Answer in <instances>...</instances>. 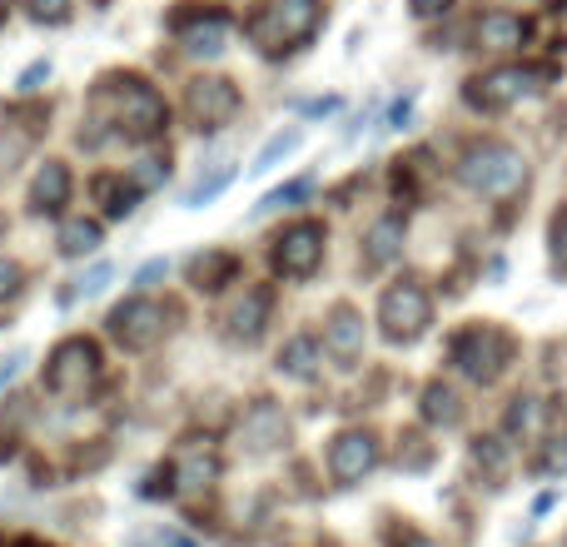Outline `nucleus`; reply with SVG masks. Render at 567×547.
<instances>
[{
  "label": "nucleus",
  "instance_id": "nucleus-1",
  "mask_svg": "<svg viewBox=\"0 0 567 547\" xmlns=\"http://www.w3.org/2000/svg\"><path fill=\"white\" fill-rule=\"evenodd\" d=\"M458 179L468 189H478V195H493V199H508L513 189L528 179V165H523V155L513 145H503V140H483V145H468L458 159Z\"/></svg>",
  "mask_w": 567,
  "mask_h": 547
},
{
  "label": "nucleus",
  "instance_id": "nucleus-2",
  "mask_svg": "<svg viewBox=\"0 0 567 547\" xmlns=\"http://www.w3.org/2000/svg\"><path fill=\"white\" fill-rule=\"evenodd\" d=\"M323 6L319 0H269L259 16H249V40H255L265 55H279L289 45H303V40L319 30Z\"/></svg>",
  "mask_w": 567,
  "mask_h": 547
},
{
  "label": "nucleus",
  "instance_id": "nucleus-3",
  "mask_svg": "<svg viewBox=\"0 0 567 547\" xmlns=\"http://www.w3.org/2000/svg\"><path fill=\"white\" fill-rule=\"evenodd\" d=\"M105 95L115 100V130L125 140H155V135H165L169 105L159 100L155 85H145L140 75H125V80H110Z\"/></svg>",
  "mask_w": 567,
  "mask_h": 547
},
{
  "label": "nucleus",
  "instance_id": "nucleus-4",
  "mask_svg": "<svg viewBox=\"0 0 567 547\" xmlns=\"http://www.w3.org/2000/svg\"><path fill=\"white\" fill-rule=\"evenodd\" d=\"M449 359H453V369L468 373L473 383H493L503 369H508L513 339L503 329H493V323H473V329H463L458 339H453Z\"/></svg>",
  "mask_w": 567,
  "mask_h": 547
},
{
  "label": "nucleus",
  "instance_id": "nucleus-5",
  "mask_svg": "<svg viewBox=\"0 0 567 547\" xmlns=\"http://www.w3.org/2000/svg\"><path fill=\"white\" fill-rule=\"evenodd\" d=\"M379 323H383V339L389 343H413L433 323L429 289H423L419 279L393 283V289L383 293V303H379Z\"/></svg>",
  "mask_w": 567,
  "mask_h": 547
},
{
  "label": "nucleus",
  "instance_id": "nucleus-6",
  "mask_svg": "<svg viewBox=\"0 0 567 547\" xmlns=\"http://www.w3.org/2000/svg\"><path fill=\"white\" fill-rule=\"evenodd\" d=\"M100 373V349L90 339H65L45 359V389L55 399H85V389Z\"/></svg>",
  "mask_w": 567,
  "mask_h": 547
},
{
  "label": "nucleus",
  "instance_id": "nucleus-7",
  "mask_svg": "<svg viewBox=\"0 0 567 547\" xmlns=\"http://www.w3.org/2000/svg\"><path fill=\"white\" fill-rule=\"evenodd\" d=\"M159 333H165V309H159L155 299H145V293L125 299L115 313H110V339H115L120 349H130V353L155 349Z\"/></svg>",
  "mask_w": 567,
  "mask_h": 547
},
{
  "label": "nucleus",
  "instance_id": "nucleus-8",
  "mask_svg": "<svg viewBox=\"0 0 567 547\" xmlns=\"http://www.w3.org/2000/svg\"><path fill=\"white\" fill-rule=\"evenodd\" d=\"M185 110H189V120H195V130H225L229 120L239 115V90H235V80H225V75H205V80H195V85L185 90Z\"/></svg>",
  "mask_w": 567,
  "mask_h": 547
},
{
  "label": "nucleus",
  "instance_id": "nucleus-9",
  "mask_svg": "<svg viewBox=\"0 0 567 547\" xmlns=\"http://www.w3.org/2000/svg\"><path fill=\"white\" fill-rule=\"evenodd\" d=\"M319 259H323V225H313V219L284 229L275 239V269L284 279H309L319 269Z\"/></svg>",
  "mask_w": 567,
  "mask_h": 547
},
{
  "label": "nucleus",
  "instance_id": "nucleus-10",
  "mask_svg": "<svg viewBox=\"0 0 567 547\" xmlns=\"http://www.w3.org/2000/svg\"><path fill=\"white\" fill-rule=\"evenodd\" d=\"M528 90H538V85H533V70L503 65V70H493V75L473 80V85H468V105L473 110H508V105H518Z\"/></svg>",
  "mask_w": 567,
  "mask_h": 547
},
{
  "label": "nucleus",
  "instance_id": "nucleus-11",
  "mask_svg": "<svg viewBox=\"0 0 567 547\" xmlns=\"http://www.w3.org/2000/svg\"><path fill=\"white\" fill-rule=\"evenodd\" d=\"M373 463H379V438H373V433L349 429V433H339V438H333L329 473L339 483H359L363 473H373Z\"/></svg>",
  "mask_w": 567,
  "mask_h": 547
},
{
  "label": "nucleus",
  "instance_id": "nucleus-12",
  "mask_svg": "<svg viewBox=\"0 0 567 547\" xmlns=\"http://www.w3.org/2000/svg\"><path fill=\"white\" fill-rule=\"evenodd\" d=\"M284 433H289V423H284V409H275V403L259 399L255 409L239 419V448L249 453H275L284 443Z\"/></svg>",
  "mask_w": 567,
  "mask_h": 547
},
{
  "label": "nucleus",
  "instance_id": "nucleus-13",
  "mask_svg": "<svg viewBox=\"0 0 567 547\" xmlns=\"http://www.w3.org/2000/svg\"><path fill=\"white\" fill-rule=\"evenodd\" d=\"M169 473H175V483L185 493H205L209 483L219 478V458H215V448H209V443H185Z\"/></svg>",
  "mask_w": 567,
  "mask_h": 547
},
{
  "label": "nucleus",
  "instance_id": "nucleus-14",
  "mask_svg": "<svg viewBox=\"0 0 567 547\" xmlns=\"http://www.w3.org/2000/svg\"><path fill=\"white\" fill-rule=\"evenodd\" d=\"M65 199H70V169L60 159H45L35 169V179H30V209L35 215H60Z\"/></svg>",
  "mask_w": 567,
  "mask_h": 547
},
{
  "label": "nucleus",
  "instance_id": "nucleus-15",
  "mask_svg": "<svg viewBox=\"0 0 567 547\" xmlns=\"http://www.w3.org/2000/svg\"><path fill=\"white\" fill-rule=\"evenodd\" d=\"M323 349L343 363H353L363 353V319L349 309V303H339V309L329 313V323H323Z\"/></svg>",
  "mask_w": 567,
  "mask_h": 547
},
{
  "label": "nucleus",
  "instance_id": "nucleus-16",
  "mask_svg": "<svg viewBox=\"0 0 567 547\" xmlns=\"http://www.w3.org/2000/svg\"><path fill=\"white\" fill-rule=\"evenodd\" d=\"M473 35H478L483 50H518L528 25H523V16H513V10H488V16L473 25Z\"/></svg>",
  "mask_w": 567,
  "mask_h": 547
},
{
  "label": "nucleus",
  "instance_id": "nucleus-17",
  "mask_svg": "<svg viewBox=\"0 0 567 547\" xmlns=\"http://www.w3.org/2000/svg\"><path fill=\"white\" fill-rule=\"evenodd\" d=\"M269 289L259 283V289H249L245 299H239V309L229 313V329H235V339H245V343H255L259 333H265V323H269Z\"/></svg>",
  "mask_w": 567,
  "mask_h": 547
},
{
  "label": "nucleus",
  "instance_id": "nucleus-18",
  "mask_svg": "<svg viewBox=\"0 0 567 547\" xmlns=\"http://www.w3.org/2000/svg\"><path fill=\"white\" fill-rule=\"evenodd\" d=\"M239 274V259L235 255H225V249H209V255H195L189 259V279H195V289L199 293H215V289H225L229 279Z\"/></svg>",
  "mask_w": 567,
  "mask_h": 547
},
{
  "label": "nucleus",
  "instance_id": "nucleus-19",
  "mask_svg": "<svg viewBox=\"0 0 567 547\" xmlns=\"http://www.w3.org/2000/svg\"><path fill=\"white\" fill-rule=\"evenodd\" d=\"M175 30H179V40H185L189 55H219V50H225V40H229V20L225 16H209V20H199V25L175 20Z\"/></svg>",
  "mask_w": 567,
  "mask_h": 547
},
{
  "label": "nucleus",
  "instance_id": "nucleus-20",
  "mask_svg": "<svg viewBox=\"0 0 567 547\" xmlns=\"http://www.w3.org/2000/svg\"><path fill=\"white\" fill-rule=\"evenodd\" d=\"M363 245H369L363 255H369V265H373V269L393 265V259L403 255V219H393V215H389V219H379V225L369 229V239H363Z\"/></svg>",
  "mask_w": 567,
  "mask_h": 547
},
{
  "label": "nucleus",
  "instance_id": "nucleus-21",
  "mask_svg": "<svg viewBox=\"0 0 567 547\" xmlns=\"http://www.w3.org/2000/svg\"><path fill=\"white\" fill-rule=\"evenodd\" d=\"M90 189H95V199L105 205V215H110V219H125L130 209H135V199H140V189L130 185L125 175H100Z\"/></svg>",
  "mask_w": 567,
  "mask_h": 547
},
{
  "label": "nucleus",
  "instance_id": "nucleus-22",
  "mask_svg": "<svg viewBox=\"0 0 567 547\" xmlns=\"http://www.w3.org/2000/svg\"><path fill=\"white\" fill-rule=\"evenodd\" d=\"M423 419L439 423V429H453V423L463 419V399L449 383H429V389H423Z\"/></svg>",
  "mask_w": 567,
  "mask_h": 547
},
{
  "label": "nucleus",
  "instance_id": "nucleus-23",
  "mask_svg": "<svg viewBox=\"0 0 567 547\" xmlns=\"http://www.w3.org/2000/svg\"><path fill=\"white\" fill-rule=\"evenodd\" d=\"M313 369H319V339H289L279 349V373H289V379H313Z\"/></svg>",
  "mask_w": 567,
  "mask_h": 547
},
{
  "label": "nucleus",
  "instance_id": "nucleus-24",
  "mask_svg": "<svg viewBox=\"0 0 567 547\" xmlns=\"http://www.w3.org/2000/svg\"><path fill=\"white\" fill-rule=\"evenodd\" d=\"M90 249H100V225L95 219H65V225H60V255L85 259Z\"/></svg>",
  "mask_w": 567,
  "mask_h": 547
},
{
  "label": "nucleus",
  "instance_id": "nucleus-25",
  "mask_svg": "<svg viewBox=\"0 0 567 547\" xmlns=\"http://www.w3.org/2000/svg\"><path fill=\"white\" fill-rule=\"evenodd\" d=\"M543 423H548V403L543 399H518L508 409V433L513 438H538Z\"/></svg>",
  "mask_w": 567,
  "mask_h": 547
},
{
  "label": "nucleus",
  "instance_id": "nucleus-26",
  "mask_svg": "<svg viewBox=\"0 0 567 547\" xmlns=\"http://www.w3.org/2000/svg\"><path fill=\"white\" fill-rule=\"evenodd\" d=\"M299 145H303V130H299V125L279 130V135L269 140V145H265V149H259V155H255V165H249V169H255V175H269V169H275L279 159H289V155H293V149H299Z\"/></svg>",
  "mask_w": 567,
  "mask_h": 547
},
{
  "label": "nucleus",
  "instance_id": "nucleus-27",
  "mask_svg": "<svg viewBox=\"0 0 567 547\" xmlns=\"http://www.w3.org/2000/svg\"><path fill=\"white\" fill-rule=\"evenodd\" d=\"M235 175H239L235 165H219L215 175H199V179H195V189H189V195H185V205H189V209L209 205V199H215L219 189H229V179H235Z\"/></svg>",
  "mask_w": 567,
  "mask_h": 547
},
{
  "label": "nucleus",
  "instance_id": "nucleus-28",
  "mask_svg": "<svg viewBox=\"0 0 567 547\" xmlns=\"http://www.w3.org/2000/svg\"><path fill=\"white\" fill-rule=\"evenodd\" d=\"M165 175H169V169H165V159H135V165L125 169V179L140 189V195H150V189H155V185H165Z\"/></svg>",
  "mask_w": 567,
  "mask_h": 547
},
{
  "label": "nucleus",
  "instance_id": "nucleus-29",
  "mask_svg": "<svg viewBox=\"0 0 567 547\" xmlns=\"http://www.w3.org/2000/svg\"><path fill=\"white\" fill-rule=\"evenodd\" d=\"M110 279H115V269H110L105 259H100V265H90V274H80V279H75V289L65 293V303H70V299H80V293H85V299H95V293H105V283H110Z\"/></svg>",
  "mask_w": 567,
  "mask_h": 547
},
{
  "label": "nucleus",
  "instance_id": "nucleus-30",
  "mask_svg": "<svg viewBox=\"0 0 567 547\" xmlns=\"http://www.w3.org/2000/svg\"><path fill=\"white\" fill-rule=\"evenodd\" d=\"M309 195V179H293V185H284V189H275V195H265L255 205V219H265V215H275V209H284V205H293V199H303Z\"/></svg>",
  "mask_w": 567,
  "mask_h": 547
},
{
  "label": "nucleus",
  "instance_id": "nucleus-31",
  "mask_svg": "<svg viewBox=\"0 0 567 547\" xmlns=\"http://www.w3.org/2000/svg\"><path fill=\"white\" fill-rule=\"evenodd\" d=\"M30 16L40 25H65L70 20V0H30Z\"/></svg>",
  "mask_w": 567,
  "mask_h": 547
},
{
  "label": "nucleus",
  "instance_id": "nucleus-32",
  "mask_svg": "<svg viewBox=\"0 0 567 547\" xmlns=\"http://www.w3.org/2000/svg\"><path fill=\"white\" fill-rule=\"evenodd\" d=\"M45 80H50V60H35V65H25V70H20L16 90H20V95H35V90L45 85Z\"/></svg>",
  "mask_w": 567,
  "mask_h": 547
},
{
  "label": "nucleus",
  "instance_id": "nucleus-33",
  "mask_svg": "<svg viewBox=\"0 0 567 547\" xmlns=\"http://www.w3.org/2000/svg\"><path fill=\"white\" fill-rule=\"evenodd\" d=\"M543 473H567V438H553L543 453Z\"/></svg>",
  "mask_w": 567,
  "mask_h": 547
},
{
  "label": "nucleus",
  "instance_id": "nucleus-34",
  "mask_svg": "<svg viewBox=\"0 0 567 547\" xmlns=\"http://www.w3.org/2000/svg\"><path fill=\"white\" fill-rule=\"evenodd\" d=\"M25 359H30L25 349H16V353H6V359H0V389L20 379V369H25Z\"/></svg>",
  "mask_w": 567,
  "mask_h": 547
},
{
  "label": "nucleus",
  "instance_id": "nucleus-35",
  "mask_svg": "<svg viewBox=\"0 0 567 547\" xmlns=\"http://www.w3.org/2000/svg\"><path fill=\"white\" fill-rule=\"evenodd\" d=\"M10 293H20V265L0 259V299H10Z\"/></svg>",
  "mask_w": 567,
  "mask_h": 547
},
{
  "label": "nucleus",
  "instance_id": "nucleus-36",
  "mask_svg": "<svg viewBox=\"0 0 567 547\" xmlns=\"http://www.w3.org/2000/svg\"><path fill=\"white\" fill-rule=\"evenodd\" d=\"M473 453H478V463H488V468H503V463H508V453L498 448V438H478Z\"/></svg>",
  "mask_w": 567,
  "mask_h": 547
},
{
  "label": "nucleus",
  "instance_id": "nucleus-37",
  "mask_svg": "<svg viewBox=\"0 0 567 547\" xmlns=\"http://www.w3.org/2000/svg\"><path fill=\"white\" fill-rule=\"evenodd\" d=\"M165 274H169V259H150V265L135 274V283H140V289H150V283H159Z\"/></svg>",
  "mask_w": 567,
  "mask_h": 547
},
{
  "label": "nucleus",
  "instance_id": "nucleus-38",
  "mask_svg": "<svg viewBox=\"0 0 567 547\" xmlns=\"http://www.w3.org/2000/svg\"><path fill=\"white\" fill-rule=\"evenodd\" d=\"M409 443V453H399L403 463H409V468H429V448H423V438H403Z\"/></svg>",
  "mask_w": 567,
  "mask_h": 547
},
{
  "label": "nucleus",
  "instance_id": "nucleus-39",
  "mask_svg": "<svg viewBox=\"0 0 567 547\" xmlns=\"http://www.w3.org/2000/svg\"><path fill=\"white\" fill-rule=\"evenodd\" d=\"M449 6H453V0H413V16H419V20H439Z\"/></svg>",
  "mask_w": 567,
  "mask_h": 547
},
{
  "label": "nucleus",
  "instance_id": "nucleus-40",
  "mask_svg": "<svg viewBox=\"0 0 567 547\" xmlns=\"http://www.w3.org/2000/svg\"><path fill=\"white\" fill-rule=\"evenodd\" d=\"M409 115H413V95H403L399 105L389 110V130H403V125H409Z\"/></svg>",
  "mask_w": 567,
  "mask_h": 547
},
{
  "label": "nucleus",
  "instance_id": "nucleus-41",
  "mask_svg": "<svg viewBox=\"0 0 567 547\" xmlns=\"http://www.w3.org/2000/svg\"><path fill=\"white\" fill-rule=\"evenodd\" d=\"M553 249H558V259H567V209L553 219Z\"/></svg>",
  "mask_w": 567,
  "mask_h": 547
},
{
  "label": "nucleus",
  "instance_id": "nucleus-42",
  "mask_svg": "<svg viewBox=\"0 0 567 547\" xmlns=\"http://www.w3.org/2000/svg\"><path fill=\"white\" fill-rule=\"evenodd\" d=\"M333 110H339V100H309V105H303V115H333Z\"/></svg>",
  "mask_w": 567,
  "mask_h": 547
},
{
  "label": "nucleus",
  "instance_id": "nucleus-43",
  "mask_svg": "<svg viewBox=\"0 0 567 547\" xmlns=\"http://www.w3.org/2000/svg\"><path fill=\"white\" fill-rule=\"evenodd\" d=\"M155 543H159V547H199L195 538H185V533H159Z\"/></svg>",
  "mask_w": 567,
  "mask_h": 547
},
{
  "label": "nucleus",
  "instance_id": "nucleus-44",
  "mask_svg": "<svg viewBox=\"0 0 567 547\" xmlns=\"http://www.w3.org/2000/svg\"><path fill=\"white\" fill-rule=\"evenodd\" d=\"M403 547H443V543H433V538H419V533H409V538H403Z\"/></svg>",
  "mask_w": 567,
  "mask_h": 547
},
{
  "label": "nucleus",
  "instance_id": "nucleus-45",
  "mask_svg": "<svg viewBox=\"0 0 567 547\" xmlns=\"http://www.w3.org/2000/svg\"><path fill=\"white\" fill-rule=\"evenodd\" d=\"M20 547H40V543H20Z\"/></svg>",
  "mask_w": 567,
  "mask_h": 547
},
{
  "label": "nucleus",
  "instance_id": "nucleus-46",
  "mask_svg": "<svg viewBox=\"0 0 567 547\" xmlns=\"http://www.w3.org/2000/svg\"><path fill=\"white\" fill-rule=\"evenodd\" d=\"M0 20H6V6H0Z\"/></svg>",
  "mask_w": 567,
  "mask_h": 547
}]
</instances>
